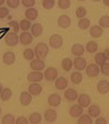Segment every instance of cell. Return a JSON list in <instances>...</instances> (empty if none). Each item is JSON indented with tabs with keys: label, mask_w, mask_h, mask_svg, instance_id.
I'll return each instance as SVG.
<instances>
[{
	"label": "cell",
	"mask_w": 109,
	"mask_h": 124,
	"mask_svg": "<svg viewBox=\"0 0 109 124\" xmlns=\"http://www.w3.org/2000/svg\"><path fill=\"white\" fill-rule=\"evenodd\" d=\"M77 102H79L80 105H82L83 108H86V107H88L90 103V98L88 94L86 93H82L81 96L77 97Z\"/></svg>",
	"instance_id": "18"
},
{
	"label": "cell",
	"mask_w": 109,
	"mask_h": 124,
	"mask_svg": "<svg viewBox=\"0 0 109 124\" xmlns=\"http://www.w3.org/2000/svg\"><path fill=\"white\" fill-rule=\"evenodd\" d=\"M28 122L30 121H28L26 117H24V116H19L18 119L15 120V124H27Z\"/></svg>",
	"instance_id": "46"
},
{
	"label": "cell",
	"mask_w": 109,
	"mask_h": 124,
	"mask_svg": "<svg viewBox=\"0 0 109 124\" xmlns=\"http://www.w3.org/2000/svg\"><path fill=\"white\" fill-rule=\"evenodd\" d=\"M2 61L6 65H12L15 62V55H14L13 52H6L3 54Z\"/></svg>",
	"instance_id": "16"
},
{
	"label": "cell",
	"mask_w": 109,
	"mask_h": 124,
	"mask_svg": "<svg viewBox=\"0 0 109 124\" xmlns=\"http://www.w3.org/2000/svg\"><path fill=\"white\" fill-rule=\"evenodd\" d=\"M44 77L46 78V80H48V81H52V80L57 79V77H58V70L53 67L47 68V69L45 70Z\"/></svg>",
	"instance_id": "5"
},
{
	"label": "cell",
	"mask_w": 109,
	"mask_h": 124,
	"mask_svg": "<svg viewBox=\"0 0 109 124\" xmlns=\"http://www.w3.org/2000/svg\"><path fill=\"white\" fill-rule=\"evenodd\" d=\"M9 16V9L6 7H0V19H5Z\"/></svg>",
	"instance_id": "43"
},
{
	"label": "cell",
	"mask_w": 109,
	"mask_h": 124,
	"mask_svg": "<svg viewBox=\"0 0 109 124\" xmlns=\"http://www.w3.org/2000/svg\"><path fill=\"white\" fill-rule=\"evenodd\" d=\"M43 78H44V75L38 70H34L27 75V79L31 82H39L40 80H43Z\"/></svg>",
	"instance_id": "8"
},
{
	"label": "cell",
	"mask_w": 109,
	"mask_h": 124,
	"mask_svg": "<svg viewBox=\"0 0 109 124\" xmlns=\"http://www.w3.org/2000/svg\"><path fill=\"white\" fill-rule=\"evenodd\" d=\"M31 31H32V35L35 38H38L43 33V26L40 23H35L31 26Z\"/></svg>",
	"instance_id": "22"
},
{
	"label": "cell",
	"mask_w": 109,
	"mask_h": 124,
	"mask_svg": "<svg viewBox=\"0 0 109 124\" xmlns=\"http://www.w3.org/2000/svg\"><path fill=\"white\" fill-rule=\"evenodd\" d=\"M43 88L42 86H40L39 84H37V82H32V84L30 85V87H28V92H30L32 96H37V94H39L40 92H42Z\"/></svg>",
	"instance_id": "15"
},
{
	"label": "cell",
	"mask_w": 109,
	"mask_h": 124,
	"mask_svg": "<svg viewBox=\"0 0 109 124\" xmlns=\"http://www.w3.org/2000/svg\"><path fill=\"white\" fill-rule=\"evenodd\" d=\"M77 92L75 89H72V88H70V89H67L64 92V98L67 99L68 101H75L77 99Z\"/></svg>",
	"instance_id": "21"
},
{
	"label": "cell",
	"mask_w": 109,
	"mask_h": 124,
	"mask_svg": "<svg viewBox=\"0 0 109 124\" xmlns=\"http://www.w3.org/2000/svg\"><path fill=\"white\" fill-rule=\"evenodd\" d=\"M44 119L48 123H52L57 120V112L52 109H47L44 113Z\"/></svg>",
	"instance_id": "9"
},
{
	"label": "cell",
	"mask_w": 109,
	"mask_h": 124,
	"mask_svg": "<svg viewBox=\"0 0 109 124\" xmlns=\"http://www.w3.org/2000/svg\"><path fill=\"white\" fill-rule=\"evenodd\" d=\"M73 66L75 67L77 70H84L86 68V66H87V62H86V59L83 58V57L77 56V58L73 61Z\"/></svg>",
	"instance_id": "6"
},
{
	"label": "cell",
	"mask_w": 109,
	"mask_h": 124,
	"mask_svg": "<svg viewBox=\"0 0 109 124\" xmlns=\"http://www.w3.org/2000/svg\"><path fill=\"white\" fill-rule=\"evenodd\" d=\"M0 113H1V108H0Z\"/></svg>",
	"instance_id": "54"
},
{
	"label": "cell",
	"mask_w": 109,
	"mask_h": 124,
	"mask_svg": "<svg viewBox=\"0 0 109 124\" xmlns=\"http://www.w3.org/2000/svg\"><path fill=\"white\" fill-rule=\"evenodd\" d=\"M84 51H85V48H84V46L82 44H74L72 45L71 47V53L73 55H75V56H82V55L84 54Z\"/></svg>",
	"instance_id": "19"
},
{
	"label": "cell",
	"mask_w": 109,
	"mask_h": 124,
	"mask_svg": "<svg viewBox=\"0 0 109 124\" xmlns=\"http://www.w3.org/2000/svg\"><path fill=\"white\" fill-rule=\"evenodd\" d=\"M19 40L22 45H28L33 42V35L31 34V33H28L27 31H24L23 33L20 34Z\"/></svg>",
	"instance_id": "7"
},
{
	"label": "cell",
	"mask_w": 109,
	"mask_h": 124,
	"mask_svg": "<svg viewBox=\"0 0 109 124\" xmlns=\"http://www.w3.org/2000/svg\"><path fill=\"white\" fill-rule=\"evenodd\" d=\"M2 85H1V84H0V94H1V92H2Z\"/></svg>",
	"instance_id": "51"
},
{
	"label": "cell",
	"mask_w": 109,
	"mask_h": 124,
	"mask_svg": "<svg viewBox=\"0 0 109 124\" xmlns=\"http://www.w3.org/2000/svg\"><path fill=\"white\" fill-rule=\"evenodd\" d=\"M23 56H24V58L27 59V61H32L35 56V53L33 49L26 48V49H24V52H23Z\"/></svg>",
	"instance_id": "36"
},
{
	"label": "cell",
	"mask_w": 109,
	"mask_h": 124,
	"mask_svg": "<svg viewBox=\"0 0 109 124\" xmlns=\"http://www.w3.org/2000/svg\"><path fill=\"white\" fill-rule=\"evenodd\" d=\"M96 123L97 124H107V121H106L105 117H98L97 116V119H96Z\"/></svg>",
	"instance_id": "47"
},
{
	"label": "cell",
	"mask_w": 109,
	"mask_h": 124,
	"mask_svg": "<svg viewBox=\"0 0 109 124\" xmlns=\"http://www.w3.org/2000/svg\"><path fill=\"white\" fill-rule=\"evenodd\" d=\"M31 68L33 70H43L45 68V62L43 59H39V58H36V59H32L31 62Z\"/></svg>",
	"instance_id": "11"
},
{
	"label": "cell",
	"mask_w": 109,
	"mask_h": 124,
	"mask_svg": "<svg viewBox=\"0 0 109 124\" xmlns=\"http://www.w3.org/2000/svg\"><path fill=\"white\" fill-rule=\"evenodd\" d=\"M79 1H85V0H79Z\"/></svg>",
	"instance_id": "53"
},
{
	"label": "cell",
	"mask_w": 109,
	"mask_h": 124,
	"mask_svg": "<svg viewBox=\"0 0 109 124\" xmlns=\"http://www.w3.org/2000/svg\"><path fill=\"white\" fill-rule=\"evenodd\" d=\"M21 1H22V5L26 8H33L34 5L36 3L35 0H21Z\"/></svg>",
	"instance_id": "45"
},
{
	"label": "cell",
	"mask_w": 109,
	"mask_h": 124,
	"mask_svg": "<svg viewBox=\"0 0 109 124\" xmlns=\"http://www.w3.org/2000/svg\"><path fill=\"white\" fill-rule=\"evenodd\" d=\"M9 26H11L13 29V32L18 33L20 31V23L16 21H10L9 22Z\"/></svg>",
	"instance_id": "44"
},
{
	"label": "cell",
	"mask_w": 109,
	"mask_h": 124,
	"mask_svg": "<svg viewBox=\"0 0 109 124\" xmlns=\"http://www.w3.org/2000/svg\"><path fill=\"white\" fill-rule=\"evenodd\" d=\"M93 1H100V0H93Z\"/></svg>",
	"instance_id": "52"
},
{
	"label": "cell",
	"mask_w": 109,
	"mask_h": 124,
	"mask_svg": "<svg viewBox=\"0 0 109 124\" xmlns=\"http://www.w3.org/2000/svg\"><path fill=\"white\" fill-rule=\"evenodd\" d=\"M82 79H83V76H82V73H80V71H74V73L71 74L72 84L79 85V84H81L82 82Z\"/></svg>",
	"instance_id": "26"
},
{
	"label": "cell",
	"mask_w": 109,
	"mask_h": 124,
	"mask_svg": "<svg viewBox=\"0 0 109 124\" xmlns=\"http://www.w3.org/2000/svg\"><path fill=\"white\" fill-rule=\"evenodd\" d=\"M56 88L59 90H63L68 87V80L65 77H59L56 79Z\"/></svg>",
	"instance_id": "23"
},
{
	"label": "cell",
	"mask_w": 109,
	"mask_h": 124,
	"mask_svg": "<svg viewBox=\"0 0 109 124\" xmlns=\"http://www.w3.org/2000/svg\"><path fill=\"white\" fill-rule=\"evenodd\" d=\"M88 114H90L92 117H97L98 115L100 114V108H99V105H97V104L90 105V109H88Z\"/></svg>",
	"instance_id": "25"
},
{
	"label": "cell",
	"mask_w": 109,
	"mask_h": 124,
	"mask_svg": "<svg viewBox=\"0 0 109 124\" xmlns=\"http://www.w3.org/2000/svg\"><path fill=\"white\" fill-rule=\"evenodd\" d=\"M11 96H12L11 89H10V88H5V89L2 90V92H1V94H0V98H1L2 101H8L11 98Z\"/></svg>",
	"instance_id": "31"
},
{
	"label": "cell",
	"mask_w": 109,
	"mask_h": 124,
	"mask_svg": "<svg viewBox=\"0 0 109 124\" xmlns=\"http://www.w3.org/2000/svg\"><path fill=\"white\" fill-rule=\"evenodd\" d=\"M20 102H21L22 105H28L31 102H32V94L27 91H23L20 96Z\"/></svg>",
	"instance_id": "17"
},
{
	"label": "cell",
	"mask_w": 109,
	"mask_h": 124,
	"mask_svg": "<svg viewBox=\"0 0 109 124\" xmlns=\"http://www.w3.org/2000/svg\"><path fill=\"white\" fill-rule=\"evenodd\" d=\"M61 66H62L64 71H70L72 66H73V63H72V61L70 58H64L62 61V63H61Z\"/></svg>",
	"instance_id": "33"
},
{
	"label": "cell",
	"mask_w": 109,
	"mask_h": 124,
	"mask_svg": "<svg viewBox=\"0 0 109 124\" xmlns=\"http://www.w3.org/2000/svg\"><path fill=\"white\" fill-rule=\"evenodd\" d=\"M77 123L80 124H90L92 122V116L88 114H82L81 116L77 117Z\"/></svg>",
	"instance_id": "29"
},
{
	"label": "cell",
	"mask_w": 109,
	"mask_h": 124,
	"mask_svg": "<svg viewBox=\"0 0 109 124\" xmlns=\"http://www.w3.org/2000/svg\"><path fill=\"white\" fill-rule=\"evenodd\" d=\"M6 2L8 3V7L11 9H16L20 6V0H6Z\"/></svg>",
	"instance_id": "41"
},
{
	"label": "cell",
	"mask_w": 109,
	"mask_h": 124,
	"mask_svg": "<svg viewBox=\"0 0 109 124\" xmlns=\"http://www.w3.org/2000/svg\"><path fill=\"white\" fill-rule=\"evenodd\" d=\"M32 24H31V20L28 19H23L20 21V29L23 31H27L28 29H31Z\"/></svg>",
	"instance_id": "35"
},
{
	"label": "cell",
	"mask_w": 109,
	"mask_h": 124,
	"mask_svg": "<svg viewBox=\"0 0 109 124\" xmlns=\"http://www.w3.org/2000/svg\"><path fill=\"white\" fill-rule=\"evenodd\" d=\"M34 53H35V56L37 57V58L44 59L45 57L47 56V54H48V45L43 42L38 43V44L35 46Z\"/></svg>",
	"instance_id": "1"
},
{
	"label": "cell",
	"mask_w": 109,
	"mask_h": 124,
	"mask_svg": "<svg viewBox=\"0 0 109 124\" xmlns=\"http://www.w3.org/2000/svg\"><path fill=\"white\" fill-rule=\"evenodd\" d=\"M28 121H30V123H32V124L40 123V121H42V115H40L38 112H34V113H32V114L30 115Z\"/></svg>",
	"instance_id": "28"
},
{
	"label": "cell",
	"mask_w": 109,
	"mask_h": 124,
	"mask_svg": "<svg viewBox=\"0 0 109 124\" xmlns=\"http://www.w3.org/2000/svg\"><path fill=\"white\" fill-rule=\"evenodd\" d=\"M58 25L61 29H68L71 25V19L68 16H60L58 19Z\"/></svg>",
	"instance_id": "14"
},
{
	"label": "cell",
	"mask_w": 109,
	"mask_h": 124,
	"mask_svg": "<svg viewBox=\"0 0 109 124\" xmlns=\"http://www.w3.org/2000/svg\"><path fill=\"white\" fill-rule=\"evenodd\" d=\"M63 44V39L61 35L59 34H53L50 36L49 39V45H50L52 48H60Z\"/></svg>",
	"instance_id": "2"
},
{
	"label": "cell",
	"mask_w": 109,
	"mask_h": 124,
	"mask_svg": "<svg viewBox=\"0 0 109 124\" xmlns=\"http://www.w3.org/2000/svg\"><path fill=\"white\" fill-rule=\"evenodd\" d=\"M97 90L100 94H106L109 92V81L108 80H100L97 85Z\"/></svg>",
	"instance_id": "13"
},
{
	"label": "cell",
	"mask_w": 109,
	"mask_h": 124,
	"mask_svg": "<svg viewBox=\"0 0 109 124\" xmlns=\"http://www.w3.org/2000/svg\"><path fill=\"white\" fill-rule=\"evenodd\" d=\"M86 51L90 53V54H93V53H96L98 49V45L95 41H90V42L86 44Z\"/></svg>",
	"instance_id": "27"
},
{
	"label": "cell",
	"mask_w": 109,
	"mask_h": 124,
	"mask_svg": "<svg viewBox=\"0 0 109 124\" xmlns=\"http://www.w3.org/2000/svg\"><path fill=\"white\" fill-rule=\"evenodd\" d=\"M19 36L15 32H9L7 35H6L5 42L8 46H15L18 43H19Z\"/></svg>",
	"instance_id": "3"
},
{
	"label": "cell",
	"mask_w": 109,
	"mask_h": 124,
	"mask_svg": "<svg viewBox=\"0 0 109 124\" xmlns=\"http://www.w3.org/2000/svg\"><path fill=\"white\" fill-rule=\"evenodd\" d=\"M100 73L105 76H109V63H104L100 66Z\"/></svg>",
	"instance_id": "42"
},
{
	"label": "cell",
	"mask_w": 109,
	"mask_h": 124,
	"mask_svg": "<svg viewBox=\"0 0 109 124\" xmlns=\"http://www.w3.org/2000/svg\"><path fill=\"white\" fill-rule=\"evenodd\" d=\"M25 16L28 20H35L38 16V11L35 8H28L25 10Z\"/></svg>",
	"instance_id": "24"
},
{
	"label": "cell",
	"mask_w": 109,
	"mask_h": 124,
	"mask_svg": "<svg viewBox=\"0 0 109 124\" xmlns=\"http://www.w3.org/2000/svg\"><path fill=\"white\" fill-rule=\"evenodd\" d=\"M61 103V97L58 93H52L48 97V104L51 107H59Z\"/></svg>",
	"instance_id": "12"
},
{
	"label": "cell",
	"mask_w": 109,
	"mask_h": 124,
	"mask_svg": "<svg viewBox=\"0 0 109 124\" xmlns=\"http://www.w3.org/2000/svg\"><path fill=\"white\" fill-rule=\"evenodd\" d=\"M83 114V107L80 104H74L70 108V115L72 117H79Z\"/></svg>",
	"instance_id": "10"
},
{
	"label": "cell",
	"mask_w": 109,
	"mask_h": 124,
	"mask_svg": "<svg viewBox=\"0 0 109 124\" xmlns=\"http://www.w3.org/2000/svg\"><path fill=\"white\" fill-rule=\"evenodd\" d=\"M90 36L92 38H94V39H98V38H100L103 35V29H102V26H98V25H94V26H92V28L90 29Z\"/></svg>",
	"instance_id": "20"
},
{
	"label": "cell",
	"mask_w": 109,
	"mask_h": 124,
	"mask_svg": "<svg viewBox=\"0 0 109 124\" xmlns=\"http://www.w3.org/2000/svg\"><path fill=\"white\" fill-rule=\"evenodd\" d=\"M104 55L106 57V61H109V48H106L104 51Z\"/></svg>",
	"instance_id": "48"
},
{
	"label": "cell",
	"mask_w": 109,
	"mask_h": 124,
	"mask_svg": "<svg viewBox=\"0 0 109 124\" xmlns=\"http://www.w3.org/2000/svg\"><path fill=\"white\" fill-rule=\"evenodd\" d=\"M99 25L103 28H109V16H104L99 19Z\"/></svg>",
	"instance_id": "38"
},
{
	"label": "cell",
	"mask_w": 109,
	"mask_h": 124,
	"mask_svg": "<svg viewBox=\"0 0 109 124\" xmlns=\"http://www.w3.org/2000/svg\"><path fill=\"white\" fill-rule=\"evenodd\" d=\"M94 61H95L96 65L98 66H102L104 63H106V57L104 55V52L103 53H97L95 55V57H94Z\"/></svg>",
	"instance_id": "30"
},
{
	"label": "cell",
	"mask_w": 109,
	"mask_h": 124,
	"mask_svg": "<svg viewBox=\"0 0 109 124\" xmlns=\"http://www.w3.org/2000/svg\"><path fill=\"white\" fill-rule=\"evenodd\" d=\"M90 19H87V18H82V19H80L79 28L81 29V30H86V29L90 28Z\"/></svg>",
	"instance_id": "32"
},
{
	"label": "cell",
	"mask_w": 109,
	"mask_h": 124,
	"mask_svg": "<svg viewBox=\"0 0 109 124\" xmlns=\"http://www.w3.org/2000/svg\"><path fill=\"white\" fill-rule=\"evenodd\" d=\"M70 5H71V1H70V0H58V6H59V8L62 10L68 9V8L70 7Z\"/></svg>",
	"instance_id": "37"
},
{
	"label": "cell",
	"mask_w": 109,
	"mask_h": 124,
	"mask_svg": "<svg viewBox=\"0 0 109 124\" xmlns=\"http://www.w3.org/2000/svg\"><path fill=\"white\" fill-rule=\"evenodd\" d=\"M103 3H104L106 7H109V0H103Z\"/></svg>",
	"instance_id": "49"
},
{
	"label": "cell",
	"mask_w": 109,
	"mask_h": 124,
	"mask_svg": "<svg viewBox=\"0 0 109 124\" xmlns=\"http://www.w3.org/2000/svg\"><path fill=\"white\" fill-rule=\"evenodd\" d=\"M1 122L3 124H13V123H15V117H14L13 114L8 113V114H5V116L2 117V121Z\"/></svg>",
	"instance_id": "34"
},
{
	"label": "cell",
	"mask_w": 109,
	"mask_h": 124,
	"mask_svg": "<svg viewBox=\"0 0 109 124\" xmlns=\"http://www.w3.org/2000/svg\"><path fill=\"white\" fill-rule=\"evenodd\" d=\"M43 7L47 10H50L55 7V0H43Z\"/></svg>",
	"instance_id": "39"
},
{
	"label": "cell",
	"mask_w": 109,
	"mask_h": 124,
	"mask_svg": "<svg viewBox=\"0 0 109 124\" xmlns=\"http://www.w3.org/2000/svg\"><path fill=\"white\" fill-rule=\"evenodd\" d=\"M85 69H86L85 70L86 75H87L88 77H97L100 73L99 67H98V65H96V64H90L88 66H86Z\"/></svg>",
	"instance_id": "4"
},
{
	"label": "cell",
	"mask_w": 109,
	"mask_h": 124,
	"mask_svg": "<svg viewBox=\"0 0 109 124\" xmlns=\"http://www.w3.org/2000/svg\"><path fill=\"white\" fill-rule=\"evenodd\" d=\"M86 13H87V11H86V9L84 7H79L77 9V11H75V14H77V18H80V19L84 18V16H86Z\"/></svg>",
	"instance_id": "40"
},
{
	"label": "cell",
	"mask_w": 109,
	"mask_h": 124,
	"mask_svg": "<svg viewBox=\"0 0 109 124\" xmlns=\"http://www.w3.org/2000/svg\"><path fill=\"white\" fill-rule=\"evenodd\" d=\"M5 2H6V0H0V7H1V6H2Z\"/></svg>",
	"instance_id": "50"
}]
</instances>
